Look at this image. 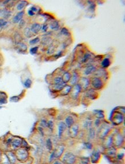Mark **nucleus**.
Listing matches in <instances>:
<instances>
[{
    "label": "nucleus",
    "mask_w": 125,
    "mask_h": 164,
    "mask_svg": "<svg viewBox=\"0 0 125 164\" xmlns=\"http://www.w3.org/2000/svg\"><path fill=\"white\" fill-rule=\"evenodd\" d=\"M124 119V114L116 111L112 114V117L111 118L112 124L115 126H119L122 124Z\"/></svg>",
    "instance_id": "obj_7"
},
{
    "label": "nucleus",
    "mask_w": 125,
    "mask_h": 164,
    "mask_svg": "<svg viewBox=\"0 0 125 164\" xmlns=\"http://www.w3.org/2000/svg\"><path fill=\"white\" fill-rule=\"evenodd\" d=\"M16 49L19 53H25L27 52L28 49V47L25 43L22 42H19L16 43Z\"/></svg>",
    "instance_id": "obj_26"
},
{
    "label": "nucleus",
    "mask_w": 125,
    "mask_h": 164,
    "mask_svg": "<svg viewBox=\"0 0 125 164\" xmlns=\"http://www.w3.org/2000/svg\"><path fill=\"white\" fill-rule=\"evenodd\" d=\"M41 43L43 45H49L51 43V38L49 37H45L41 39Z\"/></svg>",
    "instance_id": "obj_41"
},
{
    "label": "nucleus",
    "mask_w": 125,
    "mask_h": 164,
    "mask_svg": "<svg viewBox=\"0 0 125 164\" xmlns=\"http://www.w3.org/2000/svg\"><path fill=\"white\" fill-rule=\"evenodd\" d=\"M124 152H119V151H118V153L116 155V157H115V159H116L117 161H122L123 159H124Z\"/></svg>",
    "instance_id": "obj_49"
},
{
    "label": "nucleus",
    "mask_w": 125,
    "mask_h": 164,
    "mask_svg": "<svg viewBox=\"0 0 125 164\" xmlns=\"http://www.w3.org/2000/svg\"><path fill=\"white\" fill-rule=\"evenodd\" d=\"M7 96L6 94L3 92H0V104H7Z\"/></svg>",
    "instance_id": "obj_39"
},
{
    "label": "nucleus",
    "mask_w": 125,
    "mask_h": 164,
    "mask_svg": "<svg viewBox=\"0 0 125 164\" xmlns=\"http://www.w3.org/2000/svg\"><path fill=\"white\" fill-rule=\"evenodd\" d=\"M33 163V159L31 158L25 162H17L16 164H32Z\"/></svg>",
    "instance_id": "obj_55"
},
{
    "label": "nucleus",
    "mask_w": 125,
    "mask_h": 164,
    "mask_svg": "<svg viewBox=\"0 0 125 164\" xmlns=\"http://www.w3.org/2000/svg\"><path fill=\"white\" fill-rule=\"evenodd\" d=\"M97 138V130L94 127L91 128L86 131V140L94 142Z\"/></svg>",
    "instance_id": "obj_12"
},
{
    "label": "nucleus",
    "mask_w": 125,
    "mask_h": 164,
    "mask_svg": "<svg viewBox=\"0 0 125 164\" xmlns=\"http://www.w3.org/2000/svg\"><path fill=\"white\" fill-rule=\"evenodd\" d=\"M15 152L18 162H25L31 158L29 151L22 147L15 150Z\"/></svg>",
    "instance_id": "obj_5"
},
{
    "label": "nucleus",
    "mask_w": 125,
    "mask_h": 164,
    "mask_svg": "<svg viewBox=\"0 0 125 164\" xmlns=\"http://www.w3.org/2000/svg\"><path fill=\"white\" fill-rule=\"evenodd\" d=\"M30 10H31L33 13H35L36 14V12H37L38 11V8L36 7V6H32L29 8Z\"/></svg>",
    "instance_id": "obj_57"
},
{
    "label": "nucleus",
    "mask_w": 125,
    "mask_h": 164,
    "mask_svg": "<svg viewBox=\"0 0 125 164\" xmlns=\"http://www.w3.org/2000/svg\"><path fill=\"white\" fill-rule=\"evenodd\" d=\"M78 163L80 164H91L90 157H78Z\"/></svg>",
    "instance_id": "obj_31"
},
{
    "label": "nucleus",
    "mask_w": 125,
    "mask_h": 164,
    "mask_svg": "<svg viewBox=\"0 0 125 164\" xmlns=\"http://www.w3.org/2000/svg\"><path fill=\"white\" fill-rule=\"evenodd\" d=\"M51 164H64L60 159H56L54 162H53Z\"/></svg>",
    "instance_id": "obj_58"
},
{
    "label": "nucleus",
    "mask_w": 125,
    "mask_h": 164,
    "mask_svg": "<svg viewBox=\"0 0 125 164\" xmlns=\"http://www.w3.org/2000/svg\"><path fill=\"white\" fill-rule=\"evenodd\" d=\"M112 132V127L108 123H103L97 130V138L102 140Z\"/></svg>",
    "instance_id": "obj_2"
},
{
    "label": "nucleus",
    "mask_w": 125,
    "mask_h": 164,
    "mask_svg": "<svg viewBox=\"0 0 125 164\" xmlns=\"http://www.w3.org/2000/svg\"><path fill=\"white\" fill-rule=\"evenodd\" d=\"M80 76L79 75V73L77 71H73L72 74V77L71 79L69 81V85L71 86H73L77 84H78L80 79Z\"/></svg>",
    "instance_id": "obj_22"
},
{
    "label": "nucleus",
    "mask_w": 125,
    "mask_h": 164,
    "mask_svg": "<svg viewBox=\"0 0 125 164\" xmlns=\"http://www.w3.org/2000/svg\"><path fill=\"white\" fill-rule=\"evenodd\" d=\"M47 121L46 118H41L39 123V126L41 127L43 129H47Z\"/></svg>",
    "instance_id": "obj_42"
},
{
    "label": "nucleus",
    "mask_w": 125,
    "mask_h": 164,
    "mask_svg": "<svg viewBox=\"0 0 125 164\" xmlns=\"http://www.w3.org/2000/svg\"><path fill=\"white\" fill-rule=\"evenodd\" d=\"M68 128L64 122L61 121L58 122L57 127V136L58 139H61L64 138V135L66 134Z\"/></svg>",
    "instance_id": "obj_10"
},
{
    "label": "nucleus",
    "mask_w": 125,
    "mask_h": 164,
    "mask_svg": "<svg viewBox=\"0 0 125 164\" xmlns=\"http://www.w3.org/2000/svg\"><path fill=\"white\" fill-rule=\"evenodd\" d=\"M79 84L81 85L82 90L87 91L90 86V79L87 77H82L80 79Z\"/></svg>",
    "instance_id": "obj_20"
},
{
    "label": "nucleus",
    "mask_w": 125,
    "mask_h": 164,
    "mask_svg": "<svg viewBox=\"0 0 125 164\" xmlns=\"http://www.w3.org/2000/svg\"><path fill=\"white\" fill-rule=\"evenodd\" d=\"M3 155H4V151L1 148H0V164H1V163L2 162Z\"/></svg>",
    "instance_id": "obj_59"
},
{
    "label": "nucleus",
    "mask_w": 125,
    "mask_h": 164,
    "mask_svg": "<svg viewBox=\"0 0 125 164\" xmlns=\"http://www.w3.org/2000/svg\"><path fill=\"white\" fill-rule=\"evenodd\" d=\"M72 89V86L66 84L64 89L60 92V94L62 96H66L70 94Z\"/></svg>",
    "instance_id": "obj_29"
},
{
    "label": "nucleus",
    "mask_w": 125,
    "mask_h": 164,
    "mask_svg": "<svg viewBox=\"0 0 125 164\" xmlns=\"http://www.w3.org/2000/svg\"><path fill=\"white\" fill-rule=\"evenodd\" d=\"M93 121L94 120L90 118H86L82 121L81 125H80L81 129L87 131L91 128L93 127Z\"/></svg>",
    "instance_id": "obj_15"
},
{
    "label": "nucleus",
    "mask_w": 125,
    "mask_h": 164,
    "mask_svg": "<svg viewBox=\"0 0 125 164\" xmlns=\"http://www.w3.org/2000/svg\"><path fill=\"white\" fill-rule=\"evenodd\" d=\"M8 21L3 19H0V28L1 29H4L6 27L8 26Z\"/></svg>",
    "instance_id": "obj_45"
},
{
    "label": "nucleus",
    "mask_w": 125,
    "mask_h": 164,
    "mask_svg": "<svg viewBox=\"0 0 125 164\" xmlns=\"http://www.w3.org/2000/svg\"><path fill=\"white\" fill-rule=\"evenodd\" d=\"M64 83H64V81H62L61 76L58 75V76H56L55 77H54L53 79V86L59 85H61V84H62Z\"/></svg>",
    "instance_id": "obj_35"
},
{
    "label": "nucleus",
    "mask_w": 125,
    "mask_h": 164,
    "mask_svg": "<svg viewBox=\"0 0 125 164\" xmlns=\"http://www.w3.org/2000/svg\"><path fill=\"white\" fill-rule=\"evenodd\" d=\"M54 146H55L54 144V141H53L51 138L48 137L46 139H45L44 148L48 153L51 152L53 150Z\"/></svg>",
    "instance_id": "obj_18"
},
{
    "label": "nucleus",
    "mask_w": 125,
    "mask_h": 164,
    "mask_svg": "<svg viewBox=\"0 0 125 164\" xmlns=\"http://www.w3.org/2000/svg\"><path fill=\"white\" fill-rule=\"evenodd\" d=\"M18 24H19V27L22 28H23L25 26V25L26 24V22H25V20L23 19L22 20H20V22Z\"/></svg>",
    "instance_id": "obj_54"
},
{
    "label": "nucleus",
    "mask_w": 125,
    "mask_h": 164,
    "mask_svg": "<svg viewBox=\"0 0 125 164\" xmlns=\"http://www.w3.org/2000/svg\"><path fill=\"white\" fill-rule=\"evenodd\" d=\"M1 108V107H0V108Z\"/></svg>",
    "instance_id": "obj_61"
},
{
    "label": "nucleus",
    "mask_w": 125,
    "mask_h": 164,
    "mask_svg": "<svg viewBox=\"0 0 125 164\" xmlns=\"http://www.w3.org/2000/svg\"><path fill=\"white\" fill-rule=\"evenodd\" d=\"M66 144L63 143H60L57 144L54 146L53 150L49 153L47 161L48 163L51 164L56 159H59L61 158L64 152L66 151Z\"/></svg>",
    "instance_id": "obj_1"
},
{
    "label": "nucleus",
    "mask_w": 125,
    "mask_h": 164,
    "mask_svg": "<svg viewBox=\"0 0 125 164\" xmlns=\"http://www.w3.org/2000/svg\"><path fill=\"white\" fill-rule=\"evenodd\" d=\"M40 41V37H35V38H34L33 39H31L29 41V44L31 45H36L37 44H38Z\"/></svg>",
    "instance_id": "obj_46"
},
{
    "label": "nucleus",
    "mask_w": 125,
    "mask_h": 164,
    "mask_svg": "<svg viewBox=\"0 0 125 164\" xmlns=\"http://www.w3.org/2000/svg\"><path fill=\"white\" fill-rule=\"evenodd\" d=\"M71 77H72V74L69 71L64 72L61 76L64 83H65L66 84H67V83H69V81L71 79Z\"/></svg>",
    "instance_id": "obj_28"
},
{
    "label": "nucleus",
    "mask_w": 125,
    "mask_h": 164,
    "mask_svg": "<svg viewBox=\"0 0 125 164\" xmlns=\"http://www.w3.org/2000/svg\"><path fill=\"white\" fill-rule=\"evenodd\" d=\"M94 116L95 118H98L103 120L104 118V112L102 110H96L94 113Z\"/></svg>",
    "instance_id": "obj_40"
},
{
    "label": "nucleus",
    "mask_w": 125,
    "mask_h": 164,
    "mask_svg": "<svg viewBox=\"0 0 125 164\" xmlns=\"http://www.w3.org/2000/svg\"><path fill=\"white\" fill-rule=\"evenodd\" d=\"M68 129V135L70 138L72 139H77L78 134L81 131L80 125L78 124H75L73 126L70 127Z\"/></svg>",
    "instance_id": "obj_9"
},
{
    "label": "nucleus",
    "mask_w": 125,
    "mask_h": 164,
    "mask_svg": "<svg viewBox=\"0 0 125 164\" xmlns=\"http://www.w3.org/2000/svg\"><path fill=\"white\" fill-rule=\"evenodd\" d=\"M104 80L100 77L94 76L90 79V85H91L92 89L95 91L102 90L104 86Z\"/></svg>",
    "instance_id": "obj_6"
},
{
    "label": "nucleus",
    "mask_w": 125,
    "mask_h": 164,
    "mask_svg": "<svg viewBox=\"0 0 125 164\" xmlns=\"http://www.w3.org/2000/svg\"><path fill=\"white\" fill-rule=\"evenodd\" d=\"M55 48L54 45H49V47H48L47 51H46V54L50 56V55H53L54 54V53L55 52Z\"/></svg>",
    "instance_id": "obj_43"
},
{
    "label": "nucleus",
    "mask_w": 125,
    "mask_h": 164,
    "mask_svg": "<svg viewBox=\"0 0 125 164\" xmlns=\"http://www.w3.org/2000/svg\"><path fill=\"white\" fill-rule=\"evenodd\" d=\"M60 159L64 164H78V157L74 152L66 150Z\"/></svg>",
    "instance_id": "obj_3"
},
{
    "label": "nucleus",
    "mask_w": 125,
    "mask_h": 164,
    "mask_svg": "<svg viewBox=\"0 0 125 164\" xmlns=\"http://www.w3.org/2000/svg\"><path fill=\"white\" fill-rule=\"evenodd\" d=\"M113 146V136L112 134L102 140V147L103 150Z\"/></svg>",
    "instance_id": "obj_16"
},
{
    "label": "nucleus",
    "mask_w": 125,
    "mask_h": 164,
    "mask_svg": "<svg viewBox=\"0 0 125 164\" xmlns=\"http://www.w3.org/2000/svg\"><path fill=\"white\" fill-rule=\"evenodd\" d=\"M25 12L24 11L21 12H18L12 18V22L14 24H17L19 23L21 20L23 19V17L24 16Z\"/></svg>",
    "instance_id": "obj_25"
},
{
    "label": "nucleus",
    "mask_w": 125,
    "mask_h": 164,
    "mask_svg": "<svg viewBox=\"0 0 125 164\" xmlns=\"http://www.w3.org/2000/svg\"><path fill=\"white\" fill-rule=\"evenodd\" d=\"M21 147L24 148H25V149H27V150H28L29 151L30 150V148H31V147H30V146L29 145L28 142H27L25 139H22Z\"/></svg>",
    "instance_id": "obj_47"
},
{
    "label": "nucleus",
    "mask_w": 125,
    "mask_h": 164,
    "mask_svg": "<svg viewBox=\"0 0 125 164\" xmlns=\"http://www.w3.org/2000/svg\"><path fill=\"white\" fill-rule=\"evenodd\" d=\"M39 51V47H34L29 49V52L31 55H36Z\"/></svg>",
    "instance_id": "obj_51"
},
{
    "label": "nucleus",
    "mask_w": 125,
    "mask_h": 164,
    "mask_svg": "<svg viewBox=\"0 0 125 164\" xmlns=\"http://www.w3.org/2000/svg\"><path fill=\"white\" fill-rule=\"evenodd\" d=\"M20 100V98H19V96H13L11 98V102H17Z\"/></svg>",
    "instance_id": "obj_56"
},
{
    "label": "nucleus",
    "mask_w": 125,
    "mask_h": 164,
    "mask_svg": "<svg viewBox=\"0 0 125 164\" xmlns=\"http://www.w3.org/2000/svg\"><path fill=\"white\" fill-rule=\"evenodd\" d=\"M86 91V92L85 95L88 99H90L91 100H95L98 98V96H97L98 94L96 93L95 89H87Z\"/></svg>",
    "instance_id": "obj_27"
},
{
    "label": "nucleus",
    "mask_w": 125,
    "mask_h": 164,
    "mask_svg": "<svg viewBox=\"0 0 125 164\" xmlns=\"http://www.w3.org/2000/svg\"><path fill=\"white\" fill-rule=\"evenodd\" d=\"M82 146L84 149L87 150H92L94 148V142H90V141H84L82 144Z\"/></svg>",
    "instance_id": "obj_32"
},
{
    "label": "nucleus",
    "mask_w": 125,
    "mask_h": 164,
    "mask_svg": "<svg viewBox=\"0 0 125 164\" xmlns=\"http://www.w3.org/2000/svg\"><path fill=\"white\" fill-rule=\"evenodd\" d=\"M23 138L19 137V136H13V138L12 140L11 146H10V150L15 151L19 148L21 147V142Z\"/></svg>",
    "instance_id": "obj_13"
},
{
    "label": "nucleus",
    "mask_w": 125,
    "mask_h": 164,
    "mask_svg": "<svg viewBox=\"0 0 125 164\" xmlns=\"http://www.w3.org/2000/svg\"><path fill=\"white\" fill-rule=\"evenodd\" d=\"M29 28H30L31 32L33 33V35H37L41 31V24L39 23L35 22L31 25Z\"/></svg>",
    "instance_id": "obj_23"
},
{
    "label": "nucleus",
    "mask_w": 125,
    "mask_h": 164,
    "mask_svg": "<svg viewBox=\"0 0 125 164\" xmlns=\"http://www.w3.org/2000/svg\"><path fill=\"white\" fill-rule=\"evenodd\" d=\"M27 14H28V15L29 16H30V17H33V16H34L35 15V14L33 13V12L31 10H30V9H29V10L28 11Z\"/></svg>",
    "instance_id": "obj_60"
},
{
    "label": "nucleus",
    "mask_w": 125,
    "mask_h": 164,
    "mask_svg": "<svg viewBox=\"0 0 125 164\" xmlns=\"http://www.w3.org/2000/svg\"><path fill=\"white\" fill-rule=\"evenodd\" d=\"M1 164H11L8 160V159L7 158L5 155L4 154V155H3V161H2V162L1 163Z\"/></svg>",
    "instance_id": "obj_53"
},
{
    "label": "nucleus",
    "mask_w": 125,
    "mask_h": 164,
    "mask_svg": "<svg viewBox=\"0 0 125 164\" xmlns=\"http://www.w3.org/2000/svg\"><path fill=\"white\" fill-rule=\"evenodd\" d=\"M49 27L53 31H57L60 27L59 22L57 20H53L49 25Z\"/></svg>",
    "instance_id": "obj_30"
},
{
    "label": "nucleus",
    "mask_w": 125,
    "mask_h": 164,
    "mask_svg": "<svg viewBox=\"0 0 125 164\" xmlns=\"http://www.w3.org/2000/svg\"><path fill=\"white\" fill-rule=\"evenodd\" d=\"M32 80L30 79V78H27L24 82V83H23V85H24V87L26 88H29L31 87L32 86Z\"/></svg>",
    "instance_id": "obj_44"
},
{
    "label": "nucleus",
    "mask_w": 125,
    "mask_h": 164,
    "mask_svg": "<svg viewBox=\"0 0 125 164\" xmlns=\"http://www.w3.org/2000/svg\"><path fill=\"white\" fill-rule=\"evenodd\" d=\"M91 58H92V54L90 52H87L82 57L81 63H86L91 59Z\"/></svg>",
    "instance_id": "obj_38"
},
{
    "label": "nucleus",
    "mask_w": 125,
    "mask_h": 164,
    "mask_svg": "<svg viewBox=\"0 0 125 164\" xmlns=\"http://www.w3.org/2000/svg\"><path fill=\"white\" fill-rule=\"evenodd\" d=\"M37 131L38 132L39 135L41 136L42 138H44L45 136V129L42 128L40 127H37Z\"/></svg>",
    "instance_id": "obj_48"
},
{
    "label": "nucleus",
    "mask_w": 125,
    "mask_h": 164,
    "mask_svg": "<svg viewBox=\"0 0 125 164\" xmlns=\"http://www.w3.org/2000/svg\"><path fill=\"white\" fill-rule=\"evenodd\" d=\"M23 34L27 38H32L34 35L33 34V33L31 32V31L30 30V28L29 27H25L24 28Z\"/></svg>",
    "instance_id": "obj_37"
},
{
    "label": "nucleus",
    "mask_w": 125,
    "mask_h": 164,
    "mask_svg": "<svg viewBox=\"0 0 125 164\" xmlns=\"http://www.w3.org/2000/svg\"><path fill=\"white\" fill-rule=\"evenodd\" d=\"M82 91V88L79 83L72 86V89L70 94L71 98L74 100L77 99L80 96V95Z\"/></svg>",
    "instance_id": "obj_11"
},
{
    "label": "nucleus",
    "mask_w": 125,
    "mask_h": 164,
    "mask_svg": "<svg viewBox=\"0 0 125 164\" xmlns=\"http://www.w3.org/2000/svg\"><path fill=\"white\" fill-rule=\"evenodd\" d=\"M64 123L66 125L68 129H69L72 126H73L75 124H76V118L73 115H71V114L68 115L65 118Z\"/></svg>",
    "instance_id": "obj_19"
},
{
    "label": "nucleus",
    "mask_w": 125,
    "mask_h": 164,
    "mask_svg": "<svg viewBox=\"0 0 125 164\" xmlns=\"http://www.w3.org/2000/svg\"><path fill=\"white\" fill-rule=\"evenodd\" d=\"M111 62L110 59L108 58H105L101 62V67L103 69L107 68L111 65Z\"/></svg>",
    "instance_id": "obj_34"
},
{
    "label": "nucleus",
    "mask_w": 125,
    "mask_h": 164,
    "mask_svg": "<svg viewBox=\"0 0 125 164\" xmlns=\"http://www.w3.org/2000/svg\"><path fill=\"white\" fill-rule=\"evenodd\" d=\"M118 151V150L113 146L111 147L104 149L103 151V153L111 159H115Z\"/></svg>",
    "instance_id": "obj_17"
},
{
    "label": "nucleus",
    "mask_w": 125,
    "mask_h": 164,
    "mask_svg": "<svg viewBox=\"0 0 125 164\" xmlns=\"http://www.w3.org/2000/svg\"><path fill=\"white\" fill-rule=\"evenodd\" d=\"M47 129L51 133H53L54 131H55V124H54V122L53 120L50 119V120L47 121Z\"/></svg>",
    "instance_id": "obj_36"
},
{
    "label": "nucleus",
    "mask_w": 125,
    "mask_h": 164,
    "mask_svg": "<svg viewBox=\"0 0 125 164\" xmlns=\"http://www.w3.org/2000/svg\"><path fill=\"white\" fill-rule=\"evenodd\" d=\"M113 136V146L118 150L121 149L124 145V135L120 132H111Z\"/></svg>",
    "instance_id": "obj_4"
},
{
    "label": "nucleus",
    "mask_w": 125,
    "mask_h": 164,
    "mask_svg": "<svg viewBox=\"0 0 125 164\" xmlns=\"http://www.w3.org/2000/svg\"><path fill=\"white\" fill-rule=\"evenodd\" d=\"M49 24H46V23H44L43 24L41 25V31L43 32V33H46L48 31L49 29Z\"/></svg>",
    "instance_id": "obj_52"
},
{
    "label": "nucleus",
    "mask_w": 125,
    "mask_h": 164,
    "mask_svg": "<svg viewBox=\"0 0 125 164\" xmlns=\"http://www.w3.org/2000/svg\"><path fill=\"white\" fill-rule=\"evenodd\" d=\"M12 15V12L8 8H2L0 9V19L8 20Z\"/></svg>",
    "instance_id": "obj_21"
},
{
    "label": "nucleus",
    "mask_w": 125,
    "mask_h": 164,
    "mask_svg": "<svg viewBox=\"0 0 125 164\" xmlns=\"http://www.w3.org/2000/svg\"><path fill=\"white\" fill-rule=\"evenodd\" d=\"M102 155V152L101 150L99 148H95L92 150L91 155L90 156V158L92 164H98L99 163Z\"/></svg>",
    "instance_id": "obj_8"
},
{
    "label": "nucleus",
    "mask_w": 125,
    "mask_h": 164,
    "mask_svg": "<svg viewBox=\"0 0 125 164\" xmlns=\"http://www.w3.org/2000/svg\"><path fill=\"white\" fill-rule=\"evenodd\" d=\"M61 33L62 34V35L65 36V37H68L70 35V32L68 28L66 27H63L61 30Z\"/></svg>",
    "instance_id": "obj_50"
},
{
    "label": "nucleus",
    "mask_w": 125,
    "mask_h": 164,
    "mask_svg": "<svg viewBox=\"0 0 125 164\" xmlns=\"http://www.w3.org/2000/svg\"><path fill=\"white\" fill-rule=\"evenodd\" d=\"M27 4H28L27 1H20L19 3H18V4L16 6V10L17 11H19V12L23 11V9L27 5Z\"/></svg>",
    "instance_id": "obj_33"
},
{
    "label": "nucleus",
    "mask_w": 125,
    "mask_h": 164,
    "mask_svg": "<svg viewBox=\"0 0 125 164\" xmlns=\"http://www.w3.org/2000/svg\"><path fill=\"white\" fill-rule=\"evenodd\" d=\"M4 154L5 155L7 158L8 159V161L11 164H16L18 162L16 158V156L15 152V151L8 150L4 152Z\"/></svg>",
    "instance_id": "obj_14"
},
{
    "label": "nucleus",
    "mask_w": 125,
    "mask_h": 164,
    "mask_svg": "<svg viewBox=\"0 0 125 164\" xmlns=\"http://www.w3.org/2000/svg\"><path fill=\"white\" fill-rule=\"evenodd\" d=\"M96 70H97V67L95 65L91 64L85 68L83 73H84V75H86L85 77H87L92 74L93 73H95Z\"/></svg>",
    "instance_id": "obj_24"
}]
</instances>
